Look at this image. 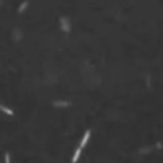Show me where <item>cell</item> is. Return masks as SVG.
Returning <instances> with one entry per match:
<instances>
[{
	"label": "cell",
	"instance_id": "6da1fadb",
	"mask_svg": "<svg viewBox=\"0 0 163 163\" xmlns=\"http://www.w3.org/2000/svg\"><path fill=\"white\" fill-rule=\"evenodd\" d=\"M59 24H60V29H62V32L68 33L70 30H72V24H70V19H68L67 16H62V18L59 19Z\"/></svg>",
	"mask_w": 163,
	"mask_h": 163
},
{
	"label": "cell",
	"instance_id": "7a4b0ae2",
	"mask_svg": "<svg viewBox=\"0 0 163 163\" xmlns=\"http://www.w3.org/2000/svg\"><path fill=\"white\" fill-rule=\"evenodd\" d=\"M89 139H90V130H86V131H84V135H82V138H81L79 147H81V149L86 147V146H87V143H89Z\"/></svg>",
	"mask_w": 163,
	"mask_h": 163
},
{
	"label": "cell",
	"instance_id": "3957f363",
	"mask_svg": "<svg viewBox=\"0 0 163 163\" xmlns=\"http://www.w3.org/2000/svg\"><path fill=\"white\" fill-rule=\"evenodd\" d=\"M52 106H54V108H68V106H70V101H65V100H54V101H52Z\"/></svg>",
	"mask_w": 163,
	"mask_h": 163
},
{
	"label": "cell",
	"instance_id": "277c9868",
	"mask_svg": "<svg viewBox=\"0 0 163 163\" xmlns=\"http://www.w3.org/2000/svg\"><path fill=\"white\" fill-rule=\"evenodd\" d=\"M22 40V30L19 29V27H16L15 30H13V41H21Z\"/></svg>",
	"mask_w": 163,
	"mask_h": 163
},
{
	"label": "cell",
	"instance_id": "5b68a950",
	"mask_svg": "<svg viewBox=\"0 0 163 163\" xmlns=\"http://www.w3.org/2000/svg\"><path fill=\"white\" fill-rule=\"evenodd\" d=\"M154 149H157V147H155V144H154V146H144V147L139 149V155H146V154H149V152H152Z\"/></svg>",
	"mask_w": 163,
	"mask_h": 163
},
{
	"label": "cell",
	"instance_id": "8992f818",
	"mask_svg": "<svg viewBox=\"0 0 163 163\" xmlns=\"http://www.w3.org/2000/svg\"><path fill=\"white\" fill-rule=\"evenodd\" d=\"M81 152H82V149L78 146L76 147V151H75V154H73V158H72V163H78V160H79V157H81Z\"/></svg>",
	"mask_w": 163,
	"mask_h": 163
},
{
	"label": "cell",
	"instance_id": "52a82bcc",
	"mask_svg": "<svg viewBox=\"0 0 163 163\" xmlns=\"http://www.w3.org/2000/svg\"><path fill=\"white\" fill-rule=\"evenodd\" d=\"M0 111L5 112V114H8V116H13V114H15V112H13V109H10L8 106H5V105H2V103H0Z\"/></svg>",
	"mask_w": 163,
	"mask_h": 163
},
{
	"label": "cell",
	"instance_id": "ba28073f",
	"mask_svg": "<svg viewBox=\"0 0 163 163\" xmlns=\"http://www.w3.org/2000/svg\"><path fill=\"white\" fill-rule=\"evenodd\" d=\"M27 6H29V2H27V0H24V2L19 5V8H18V13H24Z\"/></svg>",
	"mask_w": 163,
	"mask_h": 163
},
{
	"label": "cell",
	"instance_id": "9c48e42d",
	"mask_svg": "<svg viewBox=\"0 0 163 163\" xmlns=\"http://www.w3.org/2000/svg\"><path fill=\"white\" fill-rule=\"evenodd\" d=\"M3 160H5V163H11V157H10V152H5V155H3Z\"/></svg>",
	"mask_w": 163,
	"mask_h": 163
}]
</instances>
